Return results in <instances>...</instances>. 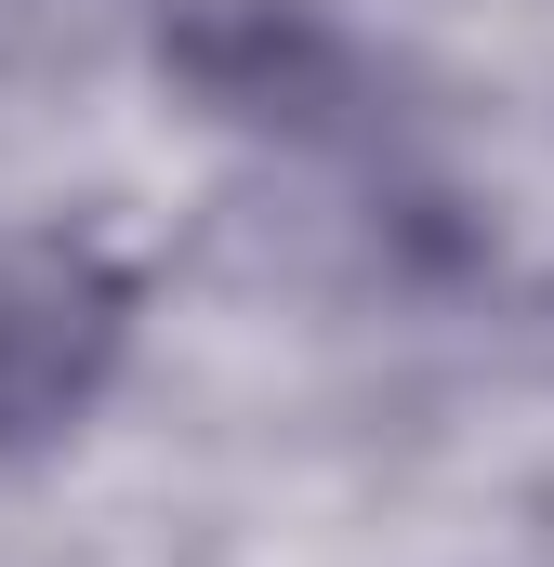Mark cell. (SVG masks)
Wrapping results in <instances>:
<instances>
[{
    "instance_id": "obj_2",
    "label": "cell",
    "mask_w": 554,
    "mask_h": 567,
    "mask_svg": "<svg viewBox=\"0 0 554 567\" xmlns=\"http://www.w3.org/2000/svg\"><path fill=\"white\" fill-rule=\"evenodd\" d=\"M158 53H172V80H198L225 120H265V133H330L357 93L343 40L290 0H185L158 27Z\"/></svg>"
},
{
    "instance_id": "obj_1",
    "label": "cell",
    "mask_w": 554,
    "mask_h": 567,
    "mask_svg": "<svg viewBox=\"0 0 554 567\" xmlns=\"http://www.w3.org/2000/svg\"><path fill=\"white\" fill-rule=\"evenodd\" d=\"M133 343V278L93 251H27L0 265V462L66 435Z\"/></svg>"
}]
</instances>
